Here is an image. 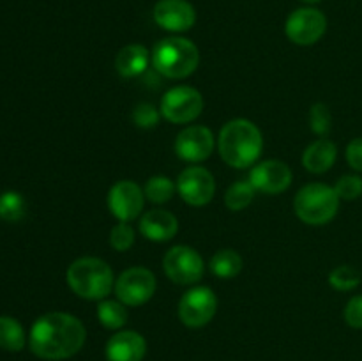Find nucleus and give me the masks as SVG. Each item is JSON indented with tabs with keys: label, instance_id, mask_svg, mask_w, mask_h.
<instances>
[{
	"label": "nucleus",
	"instance_id": "nucleus-27",
	"mask_svg": "<svg viewBox=\"0 0 362 361\" xmlns=\"http://www.w3.org/2000/svg\"><path fill=\"white\" fill-rule=\"evenodd\" d=\"M310 126L311 130H313V133L320 134V137H325V134L331 131L332 117L324 103H317V105H313V108L310 110Z\"/></svg>",
	"mask_w": 362,
	"mask_h": 361
},
{
	"label": "nucleus",
	"instance_id": "nucleus-24",
	"mask_svg": "<svg viewBox=\"0 0 362 361\" xmlns=\"http://www.w3.org/2000/svg\"><path fill=\"white\" fill-rule=\"evenodd\" d=\"M177 190V184H173L168 177L165 176H156L151 177L145 184V197L154 204H165V202L172 200L173 193Z\"/></svg>",
	"mask_w": 362,
	"mask_h": 361
},
{
	"label": "nucleus",
	"instance_id": "nucleus-20",
	"mask_svg": "<svg viewBox=\"0 0 362 361\" xmlns=\"http://www.w3.org/2000/svg\"><path fill=\"white\" fill-rule=\"evenodd\" d=\"M25 331L20 322L13 317H0V349L18 353L25 347Z\"/></svg>",
	"mask_w": 362,
	"mask_h": 361
},
{
	"label": "nucleus",
	"instance_id": "nucleus-7",
	"mask_svg": "<svg viewBox=\"0 0 362 361\" xmlns=\"http://www.w3.org/2000/svg\"><path fill=\"white\" fill-rule=\"evenodd\" d=\"M166 276L179 285H191L204 276V258L191 246H173L163 258Z\"/></svg>",
	"mask_w": 362,
	"mask_h": 361
},
{
	"label": "nucleus",
	"instance_id": "nucleus-16",
	"mask_svg": "<svg viewBox=\"0 0 362 361\" xmlns=\"http://www.w3.org/2000/svg\"><path fill=\"white\" fill-rule=\"evenodd\" d=\"M147 353L145 338L136 331H119L106 343L108 361H141Z\"/></svg>",
	"mask_w": 362,
	"mask_h": 361
},
{
	"label": "nucleus",
	"instance_id": "nucleus-5",
	"mask_svg": "<svg viewBox=\"0 0 362 361\" xmlns=\"http://www.w3.org/2000/svg\"><path fill=\"white\" fill-rule=\"evenodd\" d=\"M296 214L308 225H325L339 209V197L334 188L322 183H311L300 188L293 200Z\"/></svg>",
	"mask_w": 362,
	"mask_h": 361
},
{
	"label": "nucleus",
	"instance_id": "nucleus-26",
	"mask_svg": "<svg viewBox=\"0 0 362 361\" xmlns=\"http://www.w3.org/2000/svg\"><path fill=\"white\" fill-rule=\"evenodd\" d=\"M329 283L332 285V289L346 292V290H352L359 285L361 273L352 265H338L329 275Z\"/></svg>",
	"mask_w": 362,
	"mask_h": 361
},
{
	"label": "nucleus",
	"instance_id": "nucleus-3",
	"mask_svg": "<svg viewBox=\"0 0 362 361\" xmlns=\"http://www.w3.org/2000/svg\"><path fill=\"white\" fill-rule=\"evenodd\" d=\"M67 285L83 299H105L115 285L113 271L105 260L83 257L74 260L67 269Z\"/></svg>",
	"mask_w": 362,
	"mask_h": 361
},
{
	"label": "nucleus",
	"instance_id": "nucleus-4",
	"mask_svg": "<svg viewBox=\"0 0 362 361\" xmlns=\"http://www.w3.org/2000/svg\"><path fill=\"white\" fill-rule=\"evenodd\" d=\"M152 66L159 74L172 80L189 76L200 62V53L194 42L186 38L161 39L152 50Z\"/></svg>",
	"mask_w": 362,
	"mask_h": 361
},
{
	"label": "nucleus",
	"instance_id": "nucleus-21",
	"mask_svg": "<svg viewBox=\"0 0 362 361\" xmlns=\"http://www.w3.org/2000/svg\"><path fill=\"white\" fill-rule=\"evenodd\" d=\"M211 269L219 278H233L243 269V258L235 250H219L211 258Z\"/></svg>",
	"mask_w": 362,
	"mask_h": 361
},
{
	"label": "nucleus",
	"instance_id": "nucleus-10",
	"mask_svg": "<svg viewBox=\"0 0 362 361\" xmlns=\"http://www.w3.org/2000/svg\"><path fill=\"white\" fill-rule=\"evenodd\" d=\"M156 292V276L147 268H129L115 282V294L126 306H140Z\"/></svg>",
	"mask_w": 362,
	"mask_h": 361
},
{
	"label": "nucleus",
	"instance_id": "nucleus-17",
	"mask_svg": "<svg viewBox=\"0 0 362 361\" xmlns=\"http://www.w3.org/2000/svg\"><path fill=\"white\" fill-rule=\"evenodd\" d=\"M177 230H179V222L172 212L165 209H152L145 212L140 219V232L148 241H156V243L173 239Z\"/></svg>",
	"mask_w": 362,
	"mask_h": 361
},
{
	"label": "nucleus",
	"instance_id": "nucleus-14",
	"mask_svg": "<svg viewBox=\"0 0 362 361\" xmlns=\"http://www.w3.org/2000/svg\"><path fill=\"white\" fill-rule=\"evenodd\" d=\"M214 149V134L205 126H189L179 133L175 140V152L180 159L198 163L207 159Z\"/></svg>",
	"mask_w": 362,
	"mask_h": 361
},
{
	"label": "nucleus",
	"instance_id": "nucleus-33",
	"mask_svg": "<svg viewBox=\"0 0 362 361\" xmlns=\"http://www.w3.org/2000/svg\"><path fill=\"white\" fill-rule=\"evenodd\" d=\"M300 2H304V4H317V2H320V0H300Z\"/></svg>",
	"mask_w": 362,
	"mask_h": 361
},
{
	"label": "nucleus",
	"instance_id": "nucleus-23",
	"mask_svg": "<svg viewBox=\"0 0 362 361\" xmlns=\"http://www.w3.org/2000/svg\"><path fill=\"white\" fill-rule=\"evenodd\" d=\"M255 188L250 180H237L228 188L225 195V204L230 211H243L253 202Z\"/></svg>",
	"mask_w": 362,
	"mask_h": 361
},
{
	"label": "nucleus",
	"instance_id": "nucleus-28",
	"mask_svg": "<svg viewBox=\"0 0 362 361\" xmlns=\"http://www.w3.org/2000/svg\"><path fill=\"white\" fill-rule=\"evenodd\" d=\"M134 243V230L127 222H119L110 232V244L117 251H126L133 246Z\"/></svg>",
	"mask_w": 362,
	"mask_h": 361
},
{
	"label": "nucleus",
	"instance_id": "nucleus-2",
	"mask_svg": "<svg viewBox=\"0 0 362 361\" xmlns=\"http://www.w3.org/2000/svg\"><path fill=\"white\" fill-rule=\"evenodd\" d=\"M218 149L226 165L233 168H247L260 158L264 138L251 120L233 119L219 131Z\"/></svg>",
	"mask_w": 362,
	"mask_h": 361
},
{
	"label": "nucleus",
	"instance_id": "nucleus-31",
	"mask_svg": "<svg viewBox=\"0 0 362 361\" xmlns=\"http://www.w3.org/2000/svg\"><path fill=\"white\" fill-rule=\"evenodd\" d=\"M346 324L356 329H362V296H356L346 303L345 308Z\"/></svg>",
	"mask_w": 362,
	"mask_h": 361
},
{
	"label": "nucleus",
	"instance_id": "nucleus-32",
	"mask_svg": "<svg viewBox=\"0 0 362 361\" xmlns=\"http://www.w3.org/2000/svg\"><path fill=\"white\" fill-rule=\"evenodd\" d=\"M346 161L354 170L362 173V138H356L346 147Z\"/></svg>",
	"mask_w": 362,
	"mask_h": 361
},
{
	"label": "nucleus",
	"instance_id": "nucleus-18",
	"mask_svg": "<svg viewBox=\"0 0 362 361\" xmlns=\"http://www.w3.org/2000/svg\"><path fill=\"white\" fill-rule=\"evenodd\" d=\"M336 158H338V149H336L334 142H331L329 138H318L304 151L303 165L306 166L308 172L324 173L334 165Z\"/></svg>",
	"mask_w": 362,
	"mask_h": 361
},
{
	"label": "nucleus",
	"instance_id": "nucleus-6",
	"mask_svg": "<svg viewBox=\"0 0 362 361\" xmlns=\"http://www.w3.org/2000/svg\"><path fill=\"white\" fill-rule=\"evenodd\" d=\"M204 110V98L193 87H173L163 96L161 115L173 124H187Z\"/></svg>",
	"mask_w": 362,
	"mask_h": 361
},
{
	"label": "nucleus",
	"instance_id": "nucleus-30",
	"mask_svg": "<svg viewBox=\"0 0 362 361\" xmlns=\"http://www.w3.org/2000/svg\"><path fill=\"white\" fill-rule=\"evenodd\" d=\"M133 120L138 127L151 130V127L158 126L159 112L151 105V103H140V105L133 110Z\"/></svg>",
	"mask_w": 362,
	"mask_h": 361
},
{
	"label": "nucleus",
	"instance_id": "nucleus-1",
	"mask_svg": "<svg viewBox=\"0 0 362 361\" xmlns=\"http://www.w3.org/2000/svg\"><path fill=\"white\" fill-rule=\"evenodd\" d=\"M87 331L74 315L52 311L34 322L28 335L30 350L41 360L60 361L74 356L83 347Z\"/></svg>",
	"mask_w": 362,
	"mask_h": 361
},
{
	"label": "nucleus",
	"instance_id": "nucleus-13",
	"mask_svg": "<svg viewBox=\"0 0 362 361\" xmlns=\"http://www.w3.org/2000/svg\"><path fill=\"white\" fill-rule=\"evenodd\" d=\"M250 183L257 191L267 195H278L292 184V170L286 163L278 159L262 161L251 170Z\"/></svg>",
	"mask_w": 362,
	"mask_h": 361
},
{
	"label": "nucleus",
	"instance_id": "nucleus-9",
	"mask_svg": "<svg viewBox=\"0 0 362 361\" xmlns=\"http://www.w3.org/2000/svg\"><path fill=\"white\" fill-rule=\"evenodd\" d=\"M325 30H327V18L315 7H300L293 11L285 25V32L290 41L300 46L315 45L325 34Z\"/></svg>",
	"mask_w": 362,
	"mask_h": 361
},
{
	"label": "nucleus",
	"instance_id": "nucleus-8",
	"mask_svg": "<svg viewBox=\"0 0 362 361\" xmlns=\"http://www.w3.org/2000/svg\"><path fill=\"white\" fill-rule=\"evenodd\" d=\"M218 299L209 287H193L179 303V319L187 328H204L212 321Z\"/></svg>",
	"mask_w": 362,
	"mask_h": 361
},
{
	"label": "nucleus",
	"instance_id": "nucleus-15",
	"mask_svg": "<svg viewBox=\"0 0 362 361\" xmlns=\"http://www.w3.org/2000/svg\"><path fill=\"white\" fill-rule=\"evenodd\" d=\"M154 20L168 32H186L197 21V11L187 0H159L154 7Z\"/></svg>",
	"mask_w": 362,
	"mask_h": 361
},
{
	"label": "nucleus",
	"instance_id": "nucleus-12",
	"mask_svg": "<svg viewBox=\"0 0 362 361\" xmlns=\"http://www.w3.org/2000/svg\"><path fill=\"white\" fill-rule=\"evenodd\" d=\"M144 191L133 180H119L108 193L110 212L119 222H133L144 209Z\"/></svg>",
	"mask_w": 362,
	"mask_h": 361
},
{
	"label": "nucleus",
	"instance_id": "nucleus-29",
	"mask_svg": "<svg viewBox=\"0 0 362 361\" xmlns=\"http://www.w3.org/2000/svg\"><path fill=\"white\" fill-rule=\"evenodd\" d=\"M334 191L339 200H356L362 195V179L359 176H343L336 183Z\"/></svg>",
	"mask_w": 362,
	"mask_h": 361
},
{
	"label": "nucleus",
	"instance_id": "nucleus-19",
	"mask_svg": "<svg viewBox=\"0 0 362 361\" xmlns=\"http://www.w3.org/2000/svg\"><path fill=\"white\" fill-rule=\"evenodd\" d=\"M148 60H151V55H148L145 46L127 45L117 53L115 67L117 71H119L120 76L134 78L147 69Z\"/></svg>",
	"mask_w": 362,
	"mask_h": 361
},
{
	"label": "nucleus",
	"instance_id": "nucleus-11",
	"mask_svg": "<svg viewBox=\"0 0 362 361\" xmlns=\"http://www.w3.org/2000/svg\"><path fill=\"white\" fill-rule=\"evenodd\" d=\"M177 191L189 205L194 207L207 205L214 197V177L204 166H187L177 179Z\"/></svg>",
	"mask_w": 362,
	"mask_h": 361
},
{
	"label": "nucleus",
	"instance_id": "nucleus-25",
	"mask_svg": "<svg viewBox=\"0 0 362 361\" xmlns=\"http://www.w3.org/2000/svg\"><path fill=\"white\" fill-rule=\"evenodd\" d=\"M25 216V200L16 191H6L0 197V218L6 222H20Z\"/></svg>",
	"mask_w": 362,
	"mask_h": 361
},
{
	"label": "nucleus",
	"instance_id": "nucleus-22",
	"mask_svg": "<svg viewBox=\"0 0 362 361\" xmlns=\"http://www.w3.org/2000/svg\"><path fill=\"white\" fill-rule=\"evenodd\" d=\"M98 319L106 329H120L127 321L126 304L120 301H101L98 306Z\"/></svg>",
	"mask_w": 362,
	"mask_h": 361
}]
</instances>
